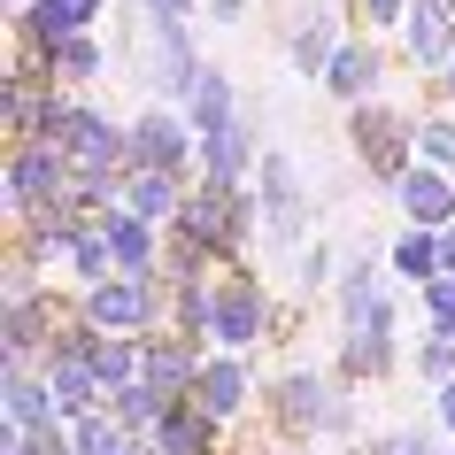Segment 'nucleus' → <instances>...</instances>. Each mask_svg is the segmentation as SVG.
Listing matches in <instances>:
<instances>
[{
	"label": "nucleus",
	"instance_id": "obj_11",
	"mask_svg": "<svg viewBox=\"0 0 455 455\" xmlns=\"http://www.w3.org/2000/svg\"><path fill=\"white\" fill-rule=\"evenodd\" d=\"M286 62L301 77H324L339 62V24L332 16H301V24H293V39H286Z\"/></svg>",
	"mask_w": 455,
	"mask_h": 455
},
{
	"label": "nucleus",
	"instance_id": "obj_20",
	"mask_svg": "<svg viewBox=\"0 0 455 455\" xmlns=\"http://www.w3.org/2000/svg\"><path fill=\"white\" fill-rule=\"evenodd\" d=\"M163 409H170V402H163V394H155L147 379H140V386H116V394H108V417H116L124 432H147V425H163Z\"/></svg>",
	"mask_w": 455,
	"mask_h": 455
},
{
	"label": "nucleus",
	"instance_id": "obj_22",
	"mask_svg": "<svg viewBox=\"0 0 455 455\" xmlns=\"http://www.w3.org/2000/svg\"><path fill=\"white\" fill-rule=\"evenodd\" d=\"M324 379H301V371H293L286 386H278V417H286V425H324Z\"/></svg>",
	"mask_w": 455,
	"mask_h": 455
},
{
	"label": "nucleus",
	"instance_id": "obj_26",
	"mask_svg": "<svg viewBox=\"0 0 455 455\" xmlns=\"http://www.w3.org/2000/svg\"><path fill=\"white\" fill-rule=\"evenodd\" d=\"M417 147H425L440 170H455V116H432L425 132H417Z\"/></svg>",
	"mask_w": 455,
	"mask_h": 455
},
{
	"label": "nucleus",
	"instance_id": "obj_10",
	"mask_svg": "<svg viewBox=\"0 0 455 455\" xmlns=\"http://www.w3.org/2000/svg\"><path fill=\"white\" fill-rule=\"evenodd\" d=\"M402 209L417 216V232H448L455 224V186L440 170H409L402 178Z\"/></svg>",
	"mask_w": 455,
	"mask_h": 455
},
{
	"label": "nucleus",
	"instance_id": "obj_27",
	"mask_svg": "<svg viewBox=\"0 0 455 455\" xmlns=\"http://www.w3.org/2000/svg\"><path fill=\"white\" fill-rule=\"evenodd\" d=\"M417 371H425V379H455V339L432 332L425 347H417Z\"/></svg>",
	"mask_w": 455,
	"mask_h": 455
},
{
	"label": "nucleus",
	"instance_id": "obj_34",
	"mask_svg": "<svg viewBox=\"0 0 455 455\" xmlns=\"http://www.w3.org/2000/svg\"><path fill=\"white\" fill-rule=\"evenodd\" d=\"M440 417H448V425H455V379H448V394H440Z\"/></svg>",
	"mask_w": 455,
	"mask_h": 455
},
{
	"label": "nucleus",
	"instance_id": "obj_31",
	"mask_svg": "<svg viewBox=\"0 0 455 455\" xmlns=\"http://www.w3.org/2000/svg\"><path fill=\"white\" fill-rule=\"evenodd\" d=\"M209 16H216V24H240V16H247V0H209Z\"/></svg>",
	"mask_w": 455,
	"mask_h": 455
},
{
	"label": "nucleus",
	"instance_id": "obj_6",
	"mask_svg": "<svg viewBox=\"0 0 455 455\" xmlns=\"http://www.w3.org/2000/svg\"><path fill=\"white\" fill-rule=\"evenodd\" d=\"M255 332H263V293H255V278H232V286L216 293V332L209 339H224L232 355H247Z\"/></svg>",
	"mask_w": 455,
	"mask_h": 455
},
{
	"label": "nucleus",
	"instance_id": "obj_19",
	"mask_svg": "<svg viewBox=\"0 0 455 455\" xmlns=\"http://www.w3.org/2000/svg\"><path fill=\"white\" fill-rule=\"evenodd\" d=\"M209 186H240L247 178V155H255V140H247V124H224V132H209Z\"/></svg>",
	"mask_w": 455,
	"mask_h": 455
},
{
	"label": "nucleus",
	"instance_id": "obj_7",
	"mask_svg": "<svg viewBox=\"0 0 455 455\" xmlns=\"http://www.w3.org/2000/svg\"><path fill=\"white\" fill-rule=\"evenodd\" d=\"M263 224H270V240H301V201H293V163L286 155H263Z\"/></svg>",
	"mask_w": 455,
	"mask_h": 455
},
{
	"label": "nucleus",
	"instance_id": "obj_5",
	"mask_svg": "<svg viewBox=\"0 0 455 455\" xmlns=\"http://www.w3.org/2000/svg\"><path fill=\"white\" fill-rule=\"evenodd\" d=\"M93 16H100V0H31V8H24V31L54 54V47H70V39H85Z\"/></svg>",
	"mask_w": 455,
	"mask_h": 455
},
{
	"label": "nucleus",
	"instance_id": "obj_17",
	"mask_svg": "<svg viewBox=\"0 0 455 455\" xmlns=\"http://www.w3.org/2000/svg\"><path fill=\"white\" fill-rule=\"evenodd\" d=\"M100 240H108V255H116V263H132V270H147L155 263V240H147V216H132L116 201V209L100 216Z\"/></svg>",
	"mask_w": 455,
	"mask_h": 455
},
{
	"label": "nucleus",
	"instance_id": "obj_24",
	"mask_svg": "<svg viewBox=\"0 0 455 455\" xmlns=\"http://www.w3.org/2000/svg\"><path fill=\"white\" fill-rule=\"evenodd\" d=\"M70 263H77V278H85V286H108V263H116V255H108V240H93V232H77Z\"/></svg>",
	"mask_w": 455,
	"mask_h": 455
},
{
	"label": "nucleus",
	"instance_id": "obj_35",
	"mask_svg": "<svg viewBox=\"0 0 455 455\" xmlns=\"http://www.w3.org/2000/svg\"><path fill=\"white\" fill-rule=\"evenodd\" d=\"M402 455H432V440H402Z\"/></svg>",
	"mask_w": 455,
	"mask_h": 455
},
{
	"label": "nucleus",
	"instance_id": "obj_14",
	"mask_svg": "<svg viewBox=\"0 0 455 455\" xmlns=\"http://www.w3.org/2000/svg\"><path fill=\"white\" fill-rule=\"evenodd\" d=\"M147 386L155 394H178V386H201V371H193V339H147Z\"/></svg>",
	"mask_w": 455,
	"mask_h": 455
},
{
	"label": "nucleus",
	"instance_id": "obj_8",
	"mask_svg": "<svg viewBox=\"0 0 455 455\" xmlns=\"http://www.w3.org/2000/svg\"><path fill=\"white\" fill-rule=\"evenodd\" d=\"M0 402H8V425H16V432H39V425H54V417H62V409H54V386H39L24 363H8Z\"/></svg>",
	"mask_w": 455,
	"mask_h": 455
},
{
	"label": "nucleus",
	"instance_id": "obj_30",
	"mask_svg": "<svg viewBox=\"0 0 455 455\" xmlns=\"http://www.w3.org/2000/svg\"><path fill=\"white\" fill-rule=\"evenodd\" d=\"M324 270H332V255H324V247H309V263H301V286H324Z\"/></svg>",
	"mask_w": 455,
	"mask_h": 455
},
{
	"label": "nucleus",
	"instance_id": "obj_3",
	"mask_svg": "<svg viewBox=\"0 0 455 455\" xmlns=\"http://www.w3.org/2000/svg\"><path fill=\"white\" fill-rule=\"evenodd\" d=\"M186 132H193V124H178L170 108H147V116L132 124V163L178 178V170H186Z\"/></svg>",
	"mask_w": 455,
	"mask_h": 455
},
{
	"label": "nucleus",
	"instance_id": "obj_15",
	"mask_svg": "<svg viewBox=\"0 0 455 455\" xmlns=\"http://www.w3.org/2000/svg\"><path fill=\"white\" fill-rule=\"evenodd\" d=\"M201 409H209L216 425L247 409V363H240V355H224V363H209V371H201Z\"/></svg>",
	"mask_w": 455,
	"mask_h": 455
},
{
	"label": "nucleus",
	"instance_id": "obj_25",
	"mask_svg": "<svg viewBox=\"0 0 455 455\" xmlns=\"http://www.w3.org/2000/svg\"><path fill=\"white\" fill-rule=\"evenodd\" d=\"M100 70V47L93 39H70V47H54V77H93Z\"/></svg>",
	"mask_w": 455,
	"mask_h": 455
},
{
	"label": "nucleus",
	"instance_id": "obj_1",
	"mask_svg": "<svg viewBox=\"0 0 455 455\" xmlns=\"http://www.w3.org/2000/svg\"><path fill=\"white\" fill-rule=\"evenodd\" d=\"M62 186H70V155L47 140H24L16 147V163H8V193H16V209L39 216V209H62Z\"/></svg>",
	"mask_w": 455,
	"mask_h": 455
},
{
	"label": "nucleus",
	"instance_id": "obj_21",
	"mask_svg": "<svg viewBox=\"0 0 455 455\" xmlns=\"http://www.w3.org/2000/svg\"><path fill=\"white\" fill-rule=\"evenodd\" d=\"M70 455H140V440H132V432H124L116 417H77Z\"/></svg>",
	"mask_w": 455,
	"mask_h": 455
},
{
	"label": "nucleus",
	"instance_id": "obj_37",
	"mask_svg": "<svg viewBox=\"0 0 455 455\" xmlns=\"http://www.w3.org/2000/svg\"><path fill=\"white\" fill-rule=\"evenodd\" d=\"M16 8H31V0H16Z\"/></svg>",
	"mask_w": 455,
	"mask_h": 455
},
{
	"label": "nucleus",
	"instance_id": "obj_2",
	"mask_svg": "<svg viewBox=\"0 0 455 455\" xmlns=\"http://www.w3.org/2000/svg\"><path fill=\"white\" fill-rule=\"evenodd\" d=\"M54 147H62V155H70V170L85 178V170H108L116 155H132V132H116L100 108H70V116H62V132H54Z\"/></svg>",
	"mask_w": 455,
	"mask_h": 455
},
{
	"label": "nucleus",
	"instance_id": "obj_4",
	"mask_svg": "<svg viewBox=\"0 0 455 455\" xmlns=\"http://www.w3.org/2000/svg\"><path fill=\"white\" fill-rule=\"evenodd\" d=\"M147 316H155V278L147 270H132V278H108V286H93V324H108V332H140Z\"/></svg>",
	"mask_w": 455,
	"mask_h": 455
},
{
	"label": "nucleus",
	"instance_id": "obj_16",
	"mask_svg": "<svg viewBox=\"0 0 455 455\" xmlns=\"http://www.w3.org/2000/svg\"><path fill=\"white\" fill-rule=\"evenodd\" d=\"M47 386H54V409H62V417H85L93 394H100L93 363H77V355H47Z\"/></svg>",
	"mask_w": 455,
	"mask_h": 455
},
{
	"label": "nucleus",
	"instance_id": "obj_32",
	"mask_svg": "<svg viewBox=\"0 0 455 455\" xmlns=\"http://www.w3.org/2000/svg\"><path fill=\"white\" fill-rule=\"evenodd\" d=\"M363 8H371V24H394L402 16V0H363Z\"/></svg>",
	"mask_w": 455,
	"mask_h": 455
},
{
	"label": "nucleus",
	"instance_id": "obj_28",
	"mask_svg": "<svg viewBox=\"0 0 455 455\" xmlns=\"http://www.w3.org/2000/svg\"><path fill=\"white\" fill-rule=\"evenodd\" d=\"M425 316L455 339V278H432V286H425Z\"/></svg>",
	"mask_w": 455,
	"mask_h": 455
},
{
	"label": "nucleus",
	"instance_id": "obj_23",
	"mask_svg": "<svg viewBox=\"0 0 455 455\" xmlns=\"http://www.w3.org/2000/svg\"><path fill=\"white\" fill-rule=\"evenodd\" d=\"M394 270H402V278H417V286L448 278V270H440V232H409V240L394 247Z\"/></svg>",
	"mask_w": 455,
	"mask_h": 455
},
{
	"label": "nucleus",
	"instance_id": "obj_33",
	"mask_svg": "<svg viewBox=\"0 0 455 455\" xmlns=\"http://www.w3.org/2000/svg\"><path fill=\"white\" fill-rule=\"evenodd\" d=\"M440 270H448V278H455V224H448V232H440Z\"/></svg>",
	"mask_w": 455,
	"mask_h": 455
},
{
	"label": "nucleus",
	"instance_id": "obj_18",
	"mask_svg": "<svg viewBox=\"0 0 455 455\" xmlns=\"http://www.w3.org/2000/svg\"><path fill=\"white\" fill-rule=\"evenodd\" d=\"M324 85H332L339 100H363L371 85H379V47H371V39H347V47H339V62L324 70Z\"/></svg>",
	"mask_w": 455,
	"mask_h": 455
},
{
	"label": "nucleus",
	"instance_id": "obj_9",
	"mask_svg": "<svg viewBox=\"0 0 455 455\" xmlns=\"http://www.w3.org/2000/svg\"><path fill=\"white\" fill-rule=\"evenodd\" d=\"M409 54H417L425 70H455V8L425 0V8L409 16Z\"/></svg>",
	"mask_w": 455,
	"mask_h": 455
},
{
	"label": "nucleus",
	"instance_id": "obj_29",
	"mask_svg": "<svg viewBox=\"0 0 455 455\" xmlns=\"http://www.w3.org/2000/svg\"><path fill=\"white\" fill-rule=\"evenodd\" d=\"M140 8L155 16V24H186V16H193V0H140Z\"/></svg>",
	"mask_w": 455,
	"mask_h": 455
},
{
	"label": "nucleus",
	"instance_id": "obj_36",
	"mask_svg": "<svg viewBox=\"0 0 455 455\" xmlns=\"http://www.w3.org/2000/svg\"><path fill=\"white\" fill-rule=\"evenodd\" d=\"M448 93H455V70H448Z\"/></svg>",
	"mask_w": 455,
	"mask_h": 455
},
{
	"label": "nucleus",
	"instance_id": "obj_12",
	"mask_svg": "<svg viewBox=\"0 0 455 455\" xmlns=\"http://www.w3.org/2000/svg\"><path fill=\"white\" fill-rule=\"evenodd\" d=\"M186 124L209 140V132H224V124H240V108H232V77L224 70H201V85L186 93Z\"/></svg>",
	"mask_w": 455,
	"mask_h": 455
},
{
	"label": "nucleus",
	"instance_id": "obj_13",
	"mask_svg": "<svg viewBox=\"0 0 455 455\" xmlns=\"http://www.w3.org/2000/svg\"><path fill=\"white\" fill-rule=\"evenodd\" d=\"M124 209L155 224V216H186V201H178V178L170 170H132L124 178Z\"/></svg>",
	"mask_w": 455,
	"mask_h": 455
}]
</instances>
